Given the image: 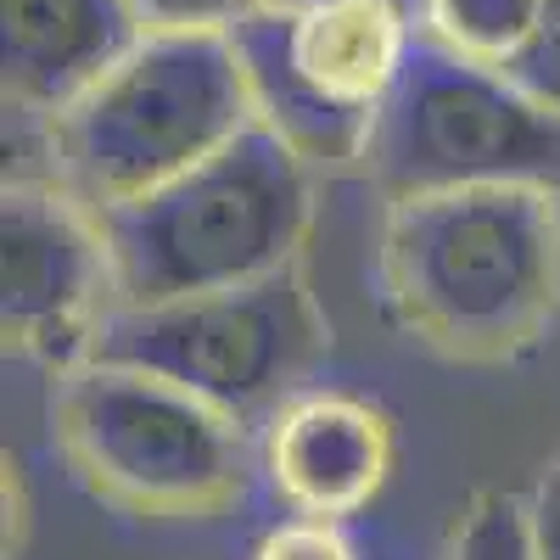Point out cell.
<instances>
[{
	"label": "cell",
	"mask_w": 560,
	"mask_h": 560,
	"mask_svg": "<svg viewBox=\"0 0 560 560\" xmlns=\"http://www.w3.org/2000/svg\"><path fill=\"white\" fill-rule=\"evenodd\" d=\"M382 298L404 331L454 364H510L560 314V191L459 185L387 197Z\"/></svg>",
	"instance_id": "obj_1"
},
{
	"label": "cell",
	"mask_w": 560,
	"mask_h": 560,
	"mask_svg": "<svg viewBox=\"0 0 560 560\" xmlns=\"http://www.w3.org/2000/svg\"><path fill=\"white\" fill-rule=\"evenodd\" d=\"M314 163L264 118L147 197L96 208L118 308H158L253 287L303 258Z\"/></svg>",
	"instance_id": "obj_2"
},
{
	"label": "cell",
	"mask_w": 560,
	"mask_h": 560,
	"mask_svg": "<svg viewBox=\"0 0 560 560\" xmlns=\"http://www.w3.org/2000/svg\"><path fill=\"white\" fill-rule=\"evenodd\" d=\"M258 124L230 28L147 34L51 118V179L84 208H113L197 168Z\"/></svg>",
	"instance_id": "obj_3"
},
{
	"label": "cell",
	"mask_w": 560,
	"mask_h": 560,
	"mask_svg": "<svg viewBox=\"0 0 560 560\" xmlns=\"http://www.w3.org/2000/svg\"><path fill=\"white\" fill-rule=\"evenodd\" d=\"M51 438L68 471L118 510L202 522L236 504L258 471V432L152 370L84 359L57 376Z\"/></svg>",
	"instance_id": "obj_4"
},
{
	"label": "cell",
	"mask_w": 560,
	"mask_h": 560,
	"mask_svg": "<svg viewBox=\"0 0 560 560\" xmlns=\"http://www.w3.org/2000/svg\"><path fill=\"white\" fill-rule=\"evenodd\" d=\"M331 331L314 303L303 258L253 287L179 298L158 308H113L96 359L152 370L264 432V420L308 387Z\"/></svg>",
	"instance_id": "obj_5"
},
{
	"label": "cell",
	"mask_w": 560,
	"mask_h": 560,
	"mask_svg": "<svg viewBox=\"0 0 560 560\" xmlns=\"http://www.w3.org/2000/svg\"><path fill=\"white\" fill-rule=\"evenodd\" d=\"M364 168L387 197L459 185H544L560 191V113L482 62L415 34L404 79L370 124Z\"/></svg>",
	"instance_id": "obj_6"
},
{
	"label": "cell",
	"mask_w": 560,
	"mask_h": 560,
	"mask_svg": "<svg viewBox=\"0 0 560 560\" xmlns=\"http://www.w3.org/2000/svg\"><path fill=\"white\" fill-rule=\"evenodd\" d=\"M409 0H325L314 12H247L230 39L242 51L258 118L314 168L364 163L370 124L415 51Z\"/></svg>",
	"instance_id": "obj_7"
},
{
	"label": "cell",
	"mask_w": 560,
	"mask_h": 560,
	"mask_svg": "<svg viewBox=\"0 0 560 560\" xmlns=\"http://www.w3.org/2000/svg\"><path fill=\"white\" fill-rule=\"evenodd\" d=\"M118 298L96 208L62 179H12L0 202V325L7 348L51 376L96 359Z\"/></svg>",
	"instance_id": "obj_8"
},
{
	"label": "cell",
	"mask_w": 560,
	"mask_h": 560,
	"mask_svg": "<svg viewBox=\"0 0 560 560\" xmlns=\"http://www.w3.org/2000/svg\"><path fill=\"white\" fill-rule=\"evenodd\" d=\"M393 420L353 393L303 387L258 432V471L292 516L348 522L382 499L393 477Z\"/></svg>",
	"instance_id": "obj_9"
},
{
	"label": "cell",
	"mask_w": 560,
	"mask_h": 560,
	"mask_svg": "<svg viewBox=\"0 0 560 560\" xmlns=\"http://www.w3.org/2000/svg\"><path fill=\"white\" fill-rule=\"evenodd\" d=\"M147 39L129 0H0L7 102L51 124Z\"/></svg>",
	"instance_id": "obj_10"
},
{
	"label": "cell",
	"mask_w": 560,
	"mask_h": 560,
	"mask_svg": "<svg viewBox=\"0 0 560 560\" xmlns=\"http://www.w3.org/2000/svg\"><path fill=\"white\" fill-rule=\"evenodd\" d=\"M415 7H420V34H432L465 62L504 68L527 45L544 0H415Z\"/></svg>",
	"instance_id": "obj_11"
},
{
	"label": "cell",
	"mask_w": 560,
	"mask_h": 560,
	"mask_svg": "<svg viewBox=\"0 0 560 560\" xmlns=\"http://www.w3.org/2000/svg\"><path fill=\"white\" fill-rule=\"evenodd\" d=\"M448 560H538L533 527H527V493L465 499L448 533Z\"/></svg>",
	"instance_id": "obj_12"
},
{
	"label": "cell",
	"mask_w": 560,
	"mask_h": 560,
	"mask_svg": "<svg viewBox=\"0 0 560 560\" xmlns=\"http://www.w3.org/2000/svg\"><path fill=\"white\" fill-rule=\"evenodd\" d=\"M499 73H510L533 102H544L549 113H560V0H544V12L527 34V45L510 57Z\"/></svg>",
	"instance_id": "obj_13"
},
{
	"label": "cell",
	"mask_w": 560,
	"mask_h": 560,
	"mask_svg": "<svg viewBox=\"0 0 560 560\" xmlns=\"http://www.w3.org/2000/svg\"><path fill=\"white\" fill-rule=\"evenodd\" d=\"M253 560H359L353 538L342 533V522L325 516H292L264 533V544L253 549Z\"/></svg>",
	"instance_id": "obj_14"
},
{
	"label": "cell",
	"mask_w": 560,
	"mask_h": 560,
	"mask_svg": "<svg viewBox=\"0 0 560 560\" xmlns=\"http://www.w3.org/2000/svg\"><path fill=\"white\" fill-rule=\"evenodd\" d=\"M147 34H197V28H236L258 0H129Z\"/></svg>",
	"instance_id": "obj_15"
},
{
	"label": "cell",
	"mask_w": 560,
	"mask_h": 560,
	"mask_svg": "<svg viewBox=\"0 0 560 560\" xmlns=\"http://www.w3.org/2000/svg\"><path fill=\"white\" fill-rule=\"evenodd\" d=\"M527 527H533L538 560H560V454L538 465V477L527 488Z\"/></svg>",
	"instance_id": "obj_16"
},
{
	"label": "cell",
	"mask_w": 560,
	"mask_h": 560,
	"mask_svg": "<svg viewBox=\"0 0 560 560\" xmlns=\"http://www.w3.org/2000/svg\"><path fill=\"white\" fill-rule=\"evenodd\" d=\"M325 0H258V12H275V18H298V12H314Z\"/></svg>",
	"instance_id": "obj_17"
}]
</instances>
